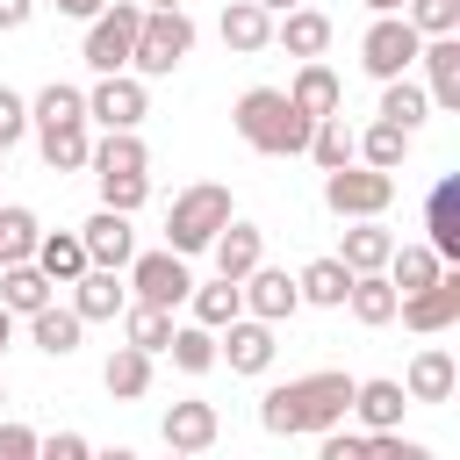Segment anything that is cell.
I'll return each mask as SVG.
<instances>
[{
  "label": "cell",
  "mask_w": 460,
  "mask_h": 460,
  "mask_svg": "<svg viewBox=\"0 0 460 460\" xmlns=\"http://www.w3.org/2000/svg\"><path fill=\"white\" fill-rule=\"evenodd\" d=\"M36 266L50 273V288H72L93 259H86V244H79V230H43L36 237Z\"/></svg>",
  "instance_id": "f546056e"
},
{
  "label": "cell",
  "mask_w": 460,
  "mask_h": 460,
  "mask_svg": "<svg viewBox=\"0 0 460 460\" xmlns=\"http://www.w3.org/2000/svg\"><path fill=\"white\" fill-rule=\"evenodd\" d=\"M395 280L374 266V273H352V288H345V309H352V323H367V331H381V323H395Z\"/></svg>",
  "instance_id": "484cf974"
},
{
  "label": "cell",
  "mask_w": 460,
  "mask_h": 460,
  "mask_svg": "<svg viewBox=\"0 0 460 460\" xmlns=\"http://www.w3.org/2000/svg\"><path fill=\"white\" fill-rule=\"evenodd\" d=\"M165 352H172V367H180V374H208V367H223V359H216V331H208V323H172Z\"/></svg>",
  "instance_id": "ab89813d"
},
{
  "label": "cell",
  "mask_w": 460,
  "mask_h": 460,
  "mask_svg": "<svg viewBox=\"0 0 460 460\" xmlns=\"http://www.w3.org/2000/svg\"><path fill=\"white\" fill-rule=\"evenodd\" d=\"M237 295H244V316H266L273 331H280V323L302 309V288H295V273H280V266H266V259H259V266L237 280Z\"/></svg>",
  "instance_id": "7c38bea8"
},
{
  "label": "cell",
  "mask_w": 460,
  "mask_h": 460,
  "mask_svg": "<svg viewBox=\"0 0 460 460\" xmlns=\"http://www.w3.org/2000/svg\"><path fill=\"white\" fill-rule=\"evenodd\" d=\"M187 309H194V323L223 331V323L244 309V295H237V280H223V273H216V280H194V288H187Z\"/></svg>",
  "instance_id": "f35d334b"
},
{
  "label": "cell",
  "mask_w": 460,
  "mask_h": 460,
  "mask_svg": "<svg viewBox=\"0 0 460 460\" xmlns=\"http://www.w3.org/2000/svg\"><path fill=\"white\" fill-rule=\"evenodd\" d=\"M58 288H50V273L36 266V259H0V309H14V316H29V309H43Z\"/></svg>",
  "instance_id": "d4e9b609"
},
{
  "label": "cell",
  "mask_w": 460,
  "mask_h": 460,
  "mask_svg": "<svg viewBox=\"0 0 460 460\" xmlns=\"http://www.w3.org/2000/svg\"><path fill=\"white\" fill-rule=\"evenodd\" d=\"M288 101H295L309 122H323V115H338V108H345V79H338L323 58H302V72L288 79Z\"/></svg>",
  "instance_id": "d6986e66"
},
{
  "label": "cell",
  "mask_w": 460,
  "mask_h": 460,
  "mask_svg": "<svg viewBox=\"0 0 460 460\" xmlns=\"http://www.w3.org/2000/svg\"><path fill=\"white\" fill-rule=\"evenodd\" d=\"M402 14H410L417 36H453V29H460V0H410Z\"/></svg>",
  "instance_id": "7bdbcfd3"
},
{
  "label": "cell",
  "mask_w": 460,
  "mask_h": 460,
  "mask_svg": "<svg viewBox=\"0 0 460 460\" xmlns=\"http://www.w3.org/2000/svg\"><path fill=\"white\" fill-rule=\"evenodd\" d=\"M352 137H359V129H345V115H323V122H309L302 158H309L316 172H338V165H352Z\"/></svg>",
  "instance_id": "836d02e7"
},
{
  "label": "cell",
  "mask_w": 460,
  "mask_h": 460,
  "mask_svg": "<svg viewBox=\"0 0 460 460\" xmlns=\"http://www.w3.org/2000/svg\"><path fill=\"white\" fill-rule=\"evenodd\" d=\"M158 438H165L172 453H208V446L223 438V417H216V402L187 395V402H165V417H158Z\"/></svg>",
  "instance_id": "4fadbf2b"
},
{
  "label": "cell",
  "mask_w": 460,
  "mask_h": 460,
  "mask_svg": "<svg viewBox=\"0 0 460 460\" xmlns=\"http://www.w3.org/2000/svg\"><path fill=\"white\" fill-rule=\"evenodd\" d=\"M36 151L50 172H86V151H93V122H58V129H36Z\"/></svg>",
  "instance_id": "83f0119b"
},
{
  "label": "cell",
  "mask_w": 460,
  "mask_h": 460,
  "mask_svg": "<svg viewBox=\"0 0 460 460\" xmlns=\"http://www.w3.org/2000/svg\"><path fill=\"white\" fill-rule=\"evenodd\" d=\"M165 338H172V309H158V302H122V345H137V352H165Z\"/></svg>",
  "instance_id": "d590c367"
},
{
  "label": "cell",
  "mask_w": 460,
  "mask_h": 460,
  "mask_svg": "<svg viewBox=\"0 0 460 460\" xmlns=\"http://www.w3.org/2000/svg\"><path fill=\"white\" fill-rule=\"evenodd\" d=\"M14 345V309H0V352Z\"/></svg>",
  "instance_id": "681fc988"
},
{
  "label": "cell",
  "mask_w": 460,
  "mask_h": 460,
  "mask_svg": "<svg viewBox=\"0 0 460 460\" xmlns=\"http://www.w3.org/2000/svg\"><path fill=\"white\" fill-rule=\"evenodd\" d=\"M22 137H29V101H22V93H14V86H0V144H7V151H14V144H22Z\"/></svg>",
  "instance_id": "ee69618b"
},
{
  "label": "cell",
  "mask_w": 460,
  "mask_h": 460,
  "mask_svg": "<svg viewBox=\"0 0 460 460\" xmlns=\"http://www.w3.org/2000/svg\"><path fill=\"white\" fill-rule=\"evenodd\" d=\"M208 259H216V273H223V280H244V273L266 259V230H259V223H244V216H230V223L208 237Z\"/></svg>",
  "instance_id": "2e32d148"
},
{
  "label": "cell",
  "mask_w": 460,
  "mask_h": 460,
  "mask_svg": "<svg viewBox=\"0 0 460 460\" xmlns=\"http://www.w3.org/2000/svg\"><path fill=\"white\" fill-rule=\"evenodd\" d=\"M36 237H43L36 208L7 201V208H0V259H36Z\"/></svg>",
  "instance_id": "60d3db41"
},
{
  "label": "cell",
  "mask_w": 460,
  "mask_h": 460,
  "mask_svg": "<svg viewBox=\"0 0 460 460\" xmlns=\"http://www.w3.org/2000/svg\"><path fill=\"white\" fill-rule=\"evenodd\" d=\"M424 244L453 266L460 259V180L446 172V180H431V194H424Z\"/></svg>",
  "instance_id": "9a60e30c"
},
{
  "label": "cell",
  "mask_w": 460,
  "mask_h": 460,
  "mask_svg": "<svg viewBox=\"0 0 460 460\" xmlns=\"http://www.w3.org/2000/svg\"><path fill=\"white\" fill-rule=\"evenodd\" d=\"M122 302H129L122 266H86V273L72 280V309H79V323H115Z\"/></svg>",
  "instance_id": "5bb4252c"
},
{
  "label": "cell",
  "mask_w": 460,
  "mask_h": 460,
  "mask_svg": "<svg viewBox=\"0 0 460 460\" xmlns=\"http://www.w3.org/2000/svg\"><path fill=\"white\" fill-rule=\"evenodd\" d=\"M388 201H395V172H381V165H367V158L323 172V208L345 216V223H352V216H388Z\"/></svg>",
  "instance_id": "8992f818"
},
{
  "label": "cell",
  "mask_w": 460,
  "mask_h": 460,
  "mask_svg": "<svg viewBox=\"0 0 460 460\" xmlns=\"http://www.w3.org/2000/svg\"><path fill=\"white\" fill-rule=\"evenodd\" d=\"M137 22H144V0H108L93 22H86V72H129V50H137Z\"/></svg>",
  "instance_id": "5b68a950"
},
{
  "label": "cell",
  "mask_w": 460,
  "mask_h": 460,
  "mask_svg": "<svg viewBox=\"0 0 460 460\" xmlns=\"http://www.w3.org/2000/svg\"><path fill=\"white\" fill-rule=\"evenodd\" d=\"M86 453H93L86 431H50V438H36V460H86Z\"/></svg>",
  "instance_id": "f6af8a7d"
},
{
  "label": "cell",
  "mask_w": 460,
  "mask_h": 460,
  "mask_svg": "<svg viewBox=\"0 0 460 460\" xmlns=\"http://www.w3.org/2000/svg\"><path fill=\"white\" fill-rule=\"evenodd\" d=\"M388 280H395V295H417V288H431L438 273H446V259L431 252V244H395L388 252V266H381Z\"/></svg>",
  "instance_id": "e575fe53"
},
{
  "label": "cell",
  "mask_w": 460,
  "mask_h": 460,
  "mask_svg": "<svg viewBox=\"0 0 460 460\" xmlns=\"http://www.w3.org/2000/svg\"><path fill=\"white\" fill-rule=\"evenodd\" d=\"M216 36H223V50L259 58V50L273 43V14H266L259 0H230V7H223V22H216Z\"/></svg>",
  "instance_id": "603a6c76"
},
{
  "label": "cell",
  "mask_w": 460,
  "mask_h": 460,
  "mask_svg": "<svg viewBox=\"0 0 460 460\" xmlns=\"http://www.w3.org/2000/svg\"><path fill=\"white\" fill-rule=\"evenodd\" d=\"M93 187H101V208H122V216L151 201V172H93Z\"/></svg>",
  "instance_id": "b9f144b4"
},
{
  "label": "cell",
  "mask_w": 460,
  "mask_h": 460,
  "mask_svg": "<svg viewBox=\"0 0 460 460\" xmlns=\"http://www.w3.org/2000/svg\"><path fill=\"white\" fill-rule=\"evenodd\" d=\"M345 410H352V374L345 367H316V374L273 381L259 395V424L273 438H316V431L345 424Z\"/></svg>",
  "instance_id": "6da1fadb"
},
{
  "label": "cell",
  "mask_w": 460,
  "mask_h": 460,
  "mask_svg": "<svg viewBox=\"0 0 460 460\" xmlns=\"http://www.w3.org/2000/svg\"><path fill=\"white\" fill-rule=\"evenodd\" d=\"M295 288H302V302H316V309H345V288H352V266H345L338 252H323V259H309V266L295 273Z\"/></svg>",
  "instance_id": "4dcf8cb0"
},
{
  "label": "cell",
  "mask_w": 460,
  "mask_h": 460,
  "mask_svg": "<svg viewBox=\"0 0 460 460\" xmlns=\"http://www.w3.org/2000/svg\"><path fill=\"white\" fill-rule=\"evenodd\" d=\"M0 417H7V381H0Z\"/></svg>",
  "instance_id": "f5cc1de1"
},
{
  "label": "cell",
  "mask_w": 460,
  "mask_h": 460,
  "mask_svg": "<svg viewBox=\"0 0 460 460\" xmlns=\"http://www.w3.org/2000/svg\"><path fill=\"white\" fill-rule=\"evenodd\" d=\"M453 388H460V359H453L446 345H424V352L402 367V395H410V402H453Z\"/></svg>",
  "instance_id": "e0dca14e"
},
{
  "label": "cell",
  "mask_w": 460,
  "mask_h": 460,
  "mask_svg": "<svg viewBox=\"0 0 460 460\" xmlns=\"http://www.w3.org/2000/svg\"><path fill=\"white\" fill-rule=\"evenodd\" d=\"M395 316H402V323H410L417 338H438V331H453V323H460V273L446 266V273H438L431 288L402 295V302H395Z\"/></svg>",
  "instance_id": "8fae6325"
},
{
  "label": "cell",
  "mask_w": 460,
  "mask_h": 460,
  "mask_svg": "<svg viewBox=\"0 0 460 460\" xmlns=\"http://www.w3.org/2000/svg\"><path fill=\"white\" fill-rule=\"evenodd\" d=\"M108 0H58V14H72V22H93Z\"/></svg>",
  "instance_id": "c3c4849f"
},
{
  "label": "cell",
  "mask_w": 460,
  "mask_h": 460,
  "mask_svg": "<svg viewBox=\"0 0 460 460\" xmlns=\"http://www.w3.org/2000/svg\"><path fill=\"white\" fill-rule=\"evenodd\" d=\"M58 122H86V93L72 79H50L36 101H29V129H58Z\"/></svg>",
  "instance_id": "8d00e7d4"
},
{
  "label": "cell",
  "mask_w": 460,
  "mask_h": 460,
  "mask_svg": "<svg viewBox=\"0 0 460 460\" xmlns=\"http://www.w3.org/2000/svg\"><path fill=\"white\" fill-rule=\"evenodd\" d=\"M79 244H86V259H93V266H129L137 230H129V216H122V208H93V216L79 223Z\"/></svg>",
  "instance_id": "ffe728a7"
},
{
  "label": "cell",
  "mask_w": 460,
  "mask_h": 460,
  "mask_svg": "<svg viewBox=\"0 0 460 460\" xmlns=\"http://www.w3.org/2000/svg\"><path fill=\"white\" fill-rule=\"evenodd\" d=\"M151 115V86L137 79V72H93V86H86V122H101V129H137Z\"/></svg>",
  "instance_id": "ba28073f"
},
{
  "label": "cell",
  "mask_w": 460,
  "mask_h": 460,
  "mask_svg": "<svg viewBox=\"0 0 460 460\" xmlns=\"http://www.w3.org/2000/svg\"><path fill=\"white\" fill-rule=\"evenodd\" d=\"M273 43H280L288 58H323V50H331V14H316V7H280V14H273Z\"/></svg>",
  "instance_id": "cb8c5ba5"
},
{
  "label": "cell",
  "mask_w": 460,
  "mask_h": 460,
  "mask_svg": "<svg viewBox=\"0 0 460 460\" xmlns=\"http://www.w3.org/2000/svg\"><path fill=\"white\" fill-rule=\"evenodd\" d=\"M86 165L93 172H151V151H144L137 129H101L93 151H86Z\"/></svg>",
  "instance_id": "d6a6232c"
},
{
  "label": "cell",
  "mask_w": 460,
  "mask_h": 460,
  "mask_svg": "<svg viewBox=\"0 0 460 460\" xmlns=\"http://www.w3.org/2000/svg\"><path fill=\"white\" fill-rule=\"evenodd\" d=\"M417 50H424V36L410 29V14H374L367 36H359V65H367V79L417 72Z\"/></svg>",
  "instance_id": "52a82bcc"
},
{
  "label": "cell",
  "mask_w": 460,
  "mask_h": 460,
  "mask_svg": "<svg viewBox=\"0 0 460 460\" xmlns=\"http://www.w3.org/2000/svg\"><path fill=\"white\" fill-rule=\"evenodd\" d=\"M230 216H237L230 187H223V180H194V187H180L172 208H165V244H172L180 259H194V252H208V237H216Z\"/></svg>",
  "instance_id": "277c9868"
},
{
  "label": "cell",
  "mask_w": 460,
  "mask_h": 460,
  "mask_svg": "<svg viewBox=\"0 0 460 460\" xmlns=\"http://www.w3.org/2000/svg\"><path fill=\"white\" fill-rule=\"evenodd\" d=\"M259 7H266V14H280V7H302V0H259Z\"/></svg>",
  "instance_id": "816d5d0a"
},
{
  "label": "cell",
  "mask_w": 460,
  "mask_h": 460,
  "mask_svg": "<svg viewBox=\"0 0 460 460\" xmlns=\"http://www.w3.org/2000/svg\"><path fill=\"white\" fill-rule=\"evenodd\" d=\"M417 65H424V93H431V108H460V29H453V36H424Z\"/></svg>",
  "instance_id": "ac0fdd59"
},
{
  "label": "cell",
  "mask_w": 460,
  "mask_h": 460,
  "mask_svg": "<svg viewBox=\"0 0 460 460\" xmlns=\"http://www.w3.org/2000/svg\"><path fill=\"white\" fill-rule=\"evenodd\" d=\"M424 115H431V93H424V79H410V72H395V79H381V122H395V129H424Z\"/></svg>",
  "instance_id": "4316f807"
},
{
  "label": "cell",
  "mask_w": 460,
  "mask_h": 460,
  "mask_svg": "<svg viewBox=\"0 0 460 460\" xmlns=\"http://www.w3.org/2000/svg\"><path fill=\"white\" fill-rule=\"evenodd\" d=\"M230 122L259 158H302V144H309V115L288 101V86H244Z\"/></svg>",
  "instance_id": "7a4b0ae2"
},
{
  "label": "cell",
  "mask_w": 460,
  "mask_h": 460,
  "mask_svg": "<svg viewBox=\"0 0 460 460\" xmlns=\"http://www.w3.org/2000/svg\"><path fill=\"white\" fill-rule=\"evenodd\" d=\"M194 14L187 7H144L137 22V50H129V72L137 79H172L187 58H194Z\"/></svg>",
  "instance_id": "3957f363"
},
{
  "label": "cell",
  "mask_w": 460,
  "mask_h": 460,
  "mask_svg": "<svg viewBox=\"0 0 460 460\" xmlns=\"http://www.w3.org/2000/svg\"><path fill=\"white\" fill-rule=\"evenodd\" d=\"M367 7H374V14H402L410 0H367Z\"/></svg>",
  "instance_id": "f907efd6"
},
{
  "label": "cell",
  "mask_w": 460,
  "mask_h": 460,
  "mask_svg": "<svg viewBox=\"0 0 460 460\" xmlns=\"http://www.w3.org/2000/svg\"><path fill=\"white\" fill-rule=\"evenodd\" d=\"M273 352H280V345H273V323H266V316H244V309H237V316L216 331V359H230V374H252V381H259V374L273 367Z\"/></svg>",
  "instance_id": "30bf717a"
},
{
  "label": "cell",
  "mask_w": 460,
  "mask_h": 460,
  "mask_svg": "<svg viewBox=\"0 0 460 460\" xmlns=\"http://www.w3.org/2000/svg\"><path fill=\"white\" fill-rule=\"evenodd\" d=\"M0 158H7V144H0Z\"/></svg>",
  "instance_id": "11a10c76"
},
{
  "label": "cell",
  "mask_w": 460,
  "mask_h": 460,
  "mask_svg": "<svg viewBox=\"0 0 460 460\" xmlns=\"http://www.w3.org/2000/svg\"><path fill=\"white\" fill-rule=\"evenodd\" d=\"M402 410H410L402 381H388V374L352 381V410H345V417H359V431H395V424H402Z\"/></svg>",
  "instance_id": "44dd1931"
},
{
  "label": "cell",
  "mask_w": 460,
  "mask_h": 460,
  "mask_svg": "<svg viewBox=\"0 0 460 460\" xmlns=\"http://www.w3.org/2000/svg\"><path fill=\"white\" fill-rule=\"evenodd\" d=\"M29 338H36V352H50V359H72L79 352V338H86V323H79V309L72 302H43V309H29Z\"/></svg>",
  "instance_id": "7402d4cb"
},
{
  "label": "cell",
  "mask_w": 460,
  "mask_h": 460,
  "mask_svg": "<svg viewBox=\"0 0 460 460\" xmlns=\"http://www.w3.org/2000/svg\"><path fill=\"white\" fill-rule=\"evenodd\" d=\"M36 438H43V431H29V424H7V417H0V460H36Z\"/></svg>",
  "instance_id": "bcb514c9"
},
{
  "label": "cell",
  "mask_w": 460,
  "mask_h": 460,
  "mask_svg": "<svg viewBox=\"0 0 460 460\" xmlns=\"http://www.w3.org/2000/svg\"><path fill=\"white\" fill-rule=\"evenodd\" d=\"M36 14V0H0V29H22Z\"/></svg>",
  "instance_id": "7dc6e473"
},
{
  "label": "cell",
  "mask_w": 460,
  "mask_h": 460,
  "mask_svg": "<svg viewBox=\"0 0 460 460\" xmlns=\"http://www.w3.org/2000/svg\"><path fill=\"white\" fill-rule=\"evenodd\" d=\"M388 252H395V237L381 230V216H352V230L338 237V259H345L352 273H374V266H388Z\"/></svg>",
  "instance_id": "f1b7e54d"
},
{
  "label": "cell",
  "mask_w": 460,
  "mask_h": 460,
  "mask_svg": "<svg viewBox=\"0 0 460 460\" xmlns=\"http://www.w3.org/2000/svg\"><path fill=\"white\" fill-rule=\"evenodd\" d=\"M352 158H367V165H381V172H395L402 158H410V129H395V122H367L359 137H352Z\"/></svg>",
  "instance_id": "74e56055"
},
{
  "label": "cell",
  "mask_w": 460,
  "mask_h": 460,
  "mask_svg": "<svg viewBox=\"0 0 460 460\" xmlns=\"http://www.w3.org/2000/svg\"><path fill=\"white\" fill-rule=\"evenodd\" d=\"M122 280H129V295H137V302H158V309H180V302H187V288H194V273H187V259H180L172 244H165V252H129Z\"/></svg>",
  "instance_id": "9c48e42d"
},
{
  "label": "cell",
  "mask_w": 460,
  "mask_h": 460,
  "mask_svg": "<svg viewBox=\"0 0 460 460\" xmlns=\"http://www.w3.org/2000/svg\"><path fill=\"white\" fill-rule=\"evenodd\" d=\"M144 7H180V0H144Z\"/></svg>",
  "instance_id": "db71d44e"
},
{
  "label": "cell",
  "mask_w": 460,
  "mask_h": 460,
  "mask_svg": "<svg viewBox=\"0 0 460 460\" xmlns=\"http://www.w3.org/2000/svg\"><path fill=\"white\" fill-rule=\"evenodd\" d=\"M101 388H108L115 402H144V395H151V352L115 345V352H108V367H101Z\"/></svg>",
  "instance_id": "1f68e13d"
}]
</instances>
